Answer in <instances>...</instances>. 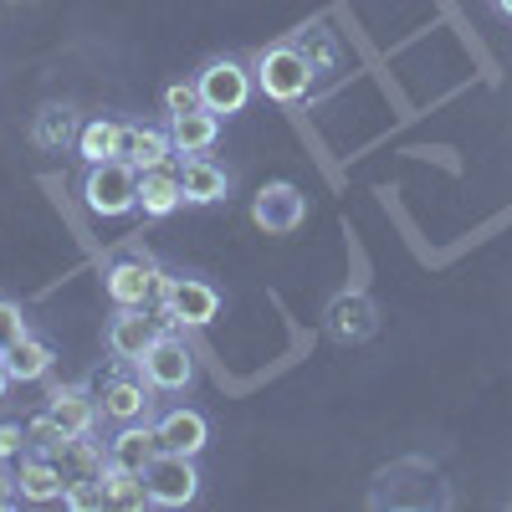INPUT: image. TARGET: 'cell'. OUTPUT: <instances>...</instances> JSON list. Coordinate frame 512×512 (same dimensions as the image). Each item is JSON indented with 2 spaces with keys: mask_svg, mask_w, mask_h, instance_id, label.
I'll use <instances>...</instances> for the list:
<instances>
[{
  "mask_svg": "<svg viewBox=\"0 0 512 512\" xmlns=\"http://www.w3.org/2000/svg\"><path fill=\"white\" fill-rule=\"evenodd\" d=\"M154 436H159V451H180V456H200L210 446V420L190 405L180 410H164L154 420Z\"/></svg>",
  "mask_w": 512,
  "mask_h": 512,
  "instance_id": "15",
  "label": "cell"
},
{
  "mask_svg": "<svg viewBox=\"0 0 512 512\" xmlns=\"http://www.w3.org/2000/svg\"><path fill=\"white\" fill-rule=\"evenodd\" d=\"M159 308H169V328H205L221 313V292L205 277H169L159 282Z\"/></svg>",
  "mask_w": 512,
  "mask_h": 512,
  "instance_id": "5",
  "label": "cell"
},
{
  "mask_svg": "<svg viewBox=\"0 0 512 512\" xmlns=\"http://www.w3.org/2000/svg\"><path fill=\"white\" fill-rule=\"evenodd\" d=\"M318 72H323V62H313V52L303 47V41H277V47H267L251 67L256 88H262V98H272V103H303L313 93Z\"/></svg>",
  "mask_w": 512,
  "mask_h": 512,
  "instance_id": "1",
  "label": "cell"
},
{
  "mask_svg": "<svg viewBox=\"0 0 512 512\" xmlns=\"http://www.w3.org/2000/svg\"><path fill=\"white\" fill-rule=\"evenodd\" d=\"M16 502H21V492H16V472H11L6 461H0V512L16 507Z\"/></svg>",
  "mask_w": 512,
  "mask_h": 512,
  "instance_id": "29",
  "label": "cell"
},
{
  "mask_svg": "<svg viewBox=\"0 0 512 512\" xmlns=\"http://www.w3.org/2000/svg\"><path fill=\"white\" fill-rule=\"evenodd\" d=\"M31 333V323H26V313H21V303H11V297H0V354H6L16 338H26Z\"/></svg>",
  "mask_w": 512,
  "mask_h": 512,
  "instance_id": "26",
  "label": "cell"
},
{
  "mask_svg": "<svg viewBox=\"0 0 512 512\" xmlns=\"http://www.w3.org/2000/svg\"><path fill=\"white\" fill-rule=\"evenodd\" d=\"M216 139H221V118L210 113V108H190L180 118H169V144H175L180 159L210 154V149H216Z\"/></svg>",
  "mask_w": 512,
  "mask_h": 512,
  "instance_id": "18",
  "label": "cell"
},
{
  "mask_svg": "<svg viewBox=\"0 0 512 512\" xmlns=\"http://www.w3.org/2000/svg\"><path fill=\"white\" fill-rule=\"evenodd\" d=\"M323 328L333 344H364V338L379 333V308H374V297L349 287V292H338L333 303L323 308Z\"/></svg>",
  "mask_w": 512,
  "mask_h": 512,
  "instance_id": "11",
  "label": "cell"
},
{
  "mask_svg": "<svg viewBox=\"0 0 512 512\" xmlns=\"http://www.w3.org/2000/svg\"><path fill=\"white\" fill-rule=\"evenodd\" d=\"M118 159L134 164L139 175L144 169H159L175 159V144H169V128H144V123H123L118 128Z\"/></svg>",
  "mask_w": 512,
  "mask_h": 512,
  "instance_id": "16",
  "label": "cell"
},
{
  "mask_svg": "<svg viewBox=\"0 0 512 512\" xmlns=\"http://www.w3.org/2000/svg\"><path fill=\"white\" fill-rule=\"evenodd\" d=\"M77 134H82V123H77V108L67 103H47L31 118V144L47 154H62L67 144H77Z\"/></svg>",
  "mask_w": 512,
  "mask_h": 512,
  "instance_id": "20",
  "label": "cell"
},
{
  "mask_svg": "<svg viewBox=\"0 0 512 512\" xmlns=\"http://www.w3.org/2000/svg\"><path fill=\"white\" fill-rule=\"evenodd\" d=\"M492 11H497L502 21H512V0H492Z\"/></svg>",
  "mask_w": 512,
  "mask_h": 512,
  "instance_id": "31",
  "label": "cell"
},
{
  "mask_svg": "<svg viewBox=\"0 0 512 512\" xmlns=\"http://www.w3.org/2000/svg\"><path fill=\"white\" fill-rule=\"evenodd\" d=\"M26 451H31L26 425H21V420H6V425H0V461H21Z\"/></svg>",
  "mask_w": 512,
  "mask_h": 512,
  "instance_id": "28",
  "label": "cell"
},
{
  "mask_svg": "<svg viewBox=\"0 0 512 512\" xmlns=\"http://www.w3.org/2000/svg\"><path fill=\"white\" fill-rule=\"evenodd\" d=\"M62 507H72V512H98V507H113V502H108V482H103V472H98V477H77V482H67Z\"/></svg>",
  "mask_w": 512,
  "mask_h": 512,
  "instance_id": "24",
  "label": "cell"
},
{
  "mask_svg": "<svg viewBox=\"0 0 512 512\" xmlns=\"http://www.w3.org/2000/svg\"><path fill=\"white\" fill-rule=\"evenodd\" d=\"M190 108H200L195 77H190V82H169V88H164V113H169V118H180V113H190Z\"/></svg>",
  "mask_w": 512,
  "mask_h": 512,
  "instance_id": "27",
  "label": "cell"
},
{
  "mask_svg": "<svg viewBox=\"0 0 512 512\" xmlns=\"http://www.w3.org/2000/svg\"><path fill=\"white\" fill-rule=\"evenodd\" d=\"M231 169L216 164L210 154H190L180 164V190H185V205H221L231 195Z\"/></svg>",
  "mask_w": 512,
  "mask_h": 512,
  "instance_id": "14",
  "label": "cell"
},
{
  "mask_svg": "<svg viewBox=\"0 0 512 512\" xmlns=\"http://www.w3.org/2000/svg\"><path fill=\"white\" fill-rule=\"evenodd\" d=\"M185 205V190H180V169H144L139 175V210L149 221H164V216H175V210Z\"/></svg>",
  "mask_w": 512,
  "mask_h": 512,
  "instance_id": "19",
  "label": "cell"
},
{
  "mask_svg": "<svg viewBox=\"0 0 512 512\" xmlns=\"http://www.w3.org/2000/svg\"><path fill=\"white\" fill-rule=\"evenodd\" d=\"M103 482H108V502H113V507H123V512L154 507L144 472H123V466H108V461H103Z\"/></svg>",
  "mask_w": 512,
  "mask_h": 512,
  "instance_id": "22",
  "label": "cell"
},
{
  "mask_svg": "<svg viewBox=\"0 0 512 512\" xmlns=\"http://www.w3.org/2000/svg\"><path fill=\"white\" fill-rule=\"evenodd\" d=\"M11 384H16V379H11V364H6V354H0V400H6Z\"/></svg>",
  "mask_w": 512,
  "mask_h": 512,
  "instance_id": "30",
  "label": "cell"
},
{
  "mask_svg": "<svg viewBox=\"0 0 512 512\" xmlns=\"http://www.w3.org/2000/svg\"><path fill=\"white\" fill-rule=\"evenodd\" d=\"M134 369L154 384V395H180V390H190V384H195V354L185 349V338H175L169 328L154 338L149 354Z\"/></svg>",
  "mask_w": 512,
  "mask_h": 512,
  "instance_id": "6",
  "label": "cell"
},
{
  "mask_svg": "<svg viewBox=\"0 0 512 512\" xmlns=\"http://www.w3.org/2000/svg\"><path fill=\"white\" fill-rule=\"evenodd\" d=\"M154 456H159L154 420L118 425V436H108V446H103V461H108V466H123V472H144V466H149Z\"/></svg>",
  "mask_w": 512,
  "mask_h": 512,
  "instance_id": "17",
  "label": "cell"
},
{
  "mask_svg": "<svg viewBox=\"0 0 512 512\" xmlns=\"http://www.w3.org/2000/svg\"><path fill=\"white\" fill-rule=\"evenodd\" d=\"M159 282H164V267L144 246H118L108 262H103V287L118 308H149L159 303Z\"/></svg>",
  "mask_w": 512,
  "mask_h": 512,
  "instance_id": "2",
  "label": "cell"
},
{
  "mask_svg": "<svg viewBox=\"0 0 512 512\" xmlns=\"http://www.w3.org/2000/svg\"><path fill=\"white\" fill-rule=\"evenodd\" d=\"M52 344L41 333H26V338H16V344L6 349V364H11V379L16 384H36V379H47L52 374Z\"/></svg>",
  "mask_w": 512,
  "mask_h": 512,
  "instance_id": "21",
  "label": "cell"
},
{
  "mask_svg": "<svg viewBox=\"0 0 512 512\" xmlns=\"http://www.w3.org/2000/svg\"><path fill=\"white\" fill-rule=\"evenodd\" d=\"M159 333H164V323L154 318V308H118L103 328V344L118 364H139Z\"/></svg>",
  "mask_w": 512,
  "mask_h": 512,
  "instance_id": "9",
  "label": "cell"
},
{
  "mask_svg": "<svg viewBox=\"0 0 512 512\" xmlns=\"http://www.w3.org/2000/svg\"><path fill=\"white\" fill-rule=\"evenodd\" d=\"M118 128L123 123H113V118H88V123H82V134H77V154L88 164L118 159Z\"/></svg>",
  "mask_w": 512,
  "mask_h": 512,
  "instance_id": "23",
  "label": "cell"
},
{
  "mask_svg": "<svg viewBox=\"0 0 512 512\" xmlns=\"http://www.w3.org/2000/svg\"><path fill=\"white\" fill-rule=\"evenodd\" d=\"M98 410L103 420L113 425H139V420H154V384L139 374H108L98 384Z\"/></svg>",
  "mask_w": 512,
  "mask_h": 512,
  "instance_id": "10",
  "label": "cell"
},
{
  "mask_svg": "<svg viewBox=\"0 0 512 512\" xmlns=\"http://www.w3.org/2000/svg\"><path fill=\"white\" fill-rule=\"evenodd\" d=\"M251 88H256V77L246 72L241 57H210V62L195 72L200 108H210L216 118H236V113L251 103Z\"/></svg>",
  "mask_w": 512,
  "mask_h": 512,
  "instance_id": "4",
  "label": "cell"
},
{
  "mask_svg": "<svg viewBox=\"0 0 512 512\" xmlns=\"http://www.w3.org/2000/svg\"><path fill=\"white\" fill-rule=\"evenodd\" d=\"M251 221L267 236H292L308 221V195L297 185H287V180H272V185H262L251 195Z\"/></svg>",
  "mask_w": 512,
  "mask_h": 512,
  "instance_id": "8",
  "label": "cell"
},
{
  "mask_svg": "<svg viewBox=\"0 0 512 512\" xmlns=\"http://www.w3.org/2000/svg\"><path fill=\"white\" fill-rule=\"evenodd\" d=\"M144 482H149L154 507H190V502L200 497V466H195V456L159 451V456L144 466Z\"/></svg>",
  "mask_w": 512,
  "mask_h": 512,
  "instance_id": "7",
  "label": "cell"
},
{
  "mask_svg": "<svg viewBox=\"0 0 512 512\" xmlns=\"http://www.w3.org/2000/svg\"><path fill=\"white\" fill-rule=\"evenodd\" d=\"M47 410H52V420L62 425L67 436H93L98 420H103L98 395L88 390V384H57V390L47 395Z\"/></svg>",
  "mask_w": 512,
  "mask_h": 512,
  "instance_id": "13",
  "label": "cell"
},
{
  "mask_svg": "<svg viewBox=\"0 0 512 512\" xmlns=\"http://www.w3.org/2000/svg\"><path fill=\"white\" fill-rule=\"evenodd\" d=\"M82 205L103 221H118L128 210H139V169L123 159H103L88 164V180H82Z\"/></svg>",
  "mask_w": 512,
  "mask_h": 512,
  "instance_id": "3",
  "label": "cell"
},
{
  "mask_svg": "<svg viewBox=\"0 0 512 512\" xmlns=\"http://www.w3.org/2000/svg\"><path fill=\"white\" fill-rule=\"evenodd\" d=\"M67 472H62V461L47 456V451H26L16 461V492L21 502H36V507H47V502H62L67 497Z\"/></svg>",
  "mask_w": 512,
  "mask_h": 512,
  "instance_id": "12",
  "label": "cell"
},
{
  "mask_svg": "<svg viewBox=\"0 0 512 512\" xmlns=\"http://www.w3.org/2000/svg\"><path fill=\"white\" fill-rule=\"evenodd\" d=\"M26 441H31V451H57L62 441H67V431L52 420V410L47 415H36V420H26Z\"/></svg>",
  "mask_w": 512,
  "mask_h": 512,
  "instance_id": "25",
  "label": "cell"
}]
</instances>
